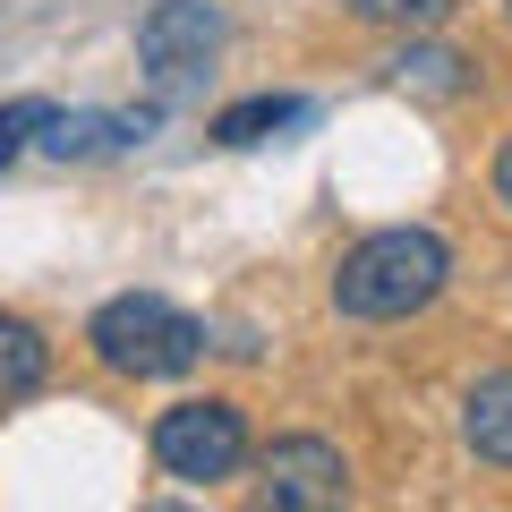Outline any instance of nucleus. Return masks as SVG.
I'll use <instances>...</instances> for the list:
<instances>
[{"mask_svg": "<svg viewBox=\"0 0 512 512\" xmlns=\"http://www.w3.org/2000/svg\"><path fill=\"white\" fill-rule=\"evenodd\" d=\"M461 444H470L487 470H512V367L470 384V402H461Z\"/></svg>", "mask_w": 512, "mask_h": 512, "instance_id": "0eeeda50", "label": "nucleus"}, {"mask_svg": "<svg viewBox=\"0 0 512 512\" xmlns=\"http://www.w3.org/2000/svg\"><path fill=\"white\" fill-rule=\"evenodd\" d=\"M154 461H163L171 478H188V487L231 478L239 461H248V410L222 402V393H205V402H171L163 419H154Z\"/></svg>", "mask_w": 512, "mask_h": 512, "instance_id": "20e7f679", "label": "nucleus"}, {"mask_svg": "<svg viewBox=\"0 0 512 512\" xmlns=\"http://www.w3.org/2000/svg\"><path fill=\"white\" fill-rule=\"evenodd\" d=\"M444 282H453V248L427 222H393V231H367L359 248H342L333 308L359 325H393V316H419Z\"/></svg>", "mask_w": 512, "mask_h": 512, "instance_id": "f257e3e1", "label": "nucleus"}, {"mask_svg": "<svg viewBox=\"0 0 512 512\" xmlns=\"http://www.w3.org/2000/svg\"><path fill=\"white\" fill-rule=\"evenodd\" d=\"M52 111H60V103H43V94H18V103H0V163H18L26 146H43Z\"/></svg>", "mask_w": 512, "mask_h": 512, "instance_id": "9b49d317", "label": "nucleus"}, {"mask_svg": "<svg viewBox=\"0 0 512 512\" xmlns=\"http://www.w3.org/2000/svg\"><path fill=\"white\" fill-rule=\"evenodd\" d=\"M308 120V103L299 94H248V103L214 111V146H265V137H282V128Z\"/></svg>", "mask_w": 512, "mask_h": 512, "instance_id": "6e6552de", "label": "nucleus"}, {"mask_svg": "<svg viewBox=\"0 0 512 512\" xmlns=\"http://www.w3.org/2000/svg\"><path fill=\"white\" fill-rule=\"evenodd\" d=\"M359 26H393V35H427V26L453 18V0H342Z\"/></svg>", "mask_w": 512, "mask_h": 512, "instance_id": "9d476101", "label": "nucleus"}, {"mask_svg": "<svg viewBox=\"0 0 512 512\" xmlns=\"http://www.w3.org/2000/svg\"><path fill=\"white\" fill-rule=\"evenodd\" d=\"M43 376H52V342H43L26 316H0V402L43 393Z\"/></svg>", "mask_w": 512, "mask_h": 512, "instance_id": "1a4fd4ad", "label": "nucleus"}, {"mask_svg": "<svg viewBox=\"0 0 512 512\" xmlns=\"http://www.w3.org/2000/svg\"><path fill=\"white\" fill-rule=\"evenodd\" d=\"M86 342H94V359H103L111 376H137V384L188 376V367L205 359V325H197L188 308H171L163 291H120V299H103L94 325H86Z\"/></svg>", "mask_w": 512, "mask_h": 512, "instance_id": "f03ea898", "label": "nucleus"}, {"mask_svg": "<svg viewBox=\"0 0 512 512\" xmlns=\"http://www.w3.org/2000/svg\"><path fill=\"white\" fill-rule=\"evenodd\" d=\"M495 205H512V137L495 146Z\"/></svg>", "mask_w": 512, "mask_h": 512, "instance_id": "ddd939ff", "label": "nucleus"}, {"mask_svg": "<svg viewBox=\"0 0 512 512\" xmlns=\"http://www.w3.org/2000/svg\"><path fill=\"white\" fill-rule=\"evenodd\" d=\"M154 120H163V103H146V111H52L43 154L52 163H103V154H128Z\"/></svg>", "mask_w": 512, "mask_h": 512, "instance_id": "423d86ee", "label": "nucleus"}, {"mask_svg": "<svg viewBox=\"0 0 512 512\" xmlns=\"http://www.w3.org/2000/svg\"><path fill=\"white\" fill-rule=\"evenodd\" d=\"M393 77L419 86V94H461V86H470V60H453V52H402Z\"/></svg>", "mask_w": 512, "mask_h": 512, "instance_id": "f8f14e48", "label": "nucleus"}, {"mask_svg": "<svg viewBox=\"0 0 512 512\" xmlns=\"http://www.w3.org/2000/svg\"><path fill=\"white\" fill-rule=\"evenodd\" d=\"M256 504L274 512H333L350 504V461L325 436H274L256 453Z\"/></svg>", "mask_w": 512, "mask_h": 512, "instance_id": "39448f33", "label": "nucleus"}, {"mask_svg": "<svg viewBox=\"0 0 512 512\" xmlns=\"http://www.w3.org/2000/svg\"><path fill=\"white\" fill-rule=\"evenodd\" d=\"M222 43H231V18H222L214 0H154L146 26H137V69H146L154 103H180L214 77Z\"/></svg>", "mask_w": 512, "mask_h": 512, "instance_id": "7ed1b4c3", "label": "nucleus"}]
</instances>
